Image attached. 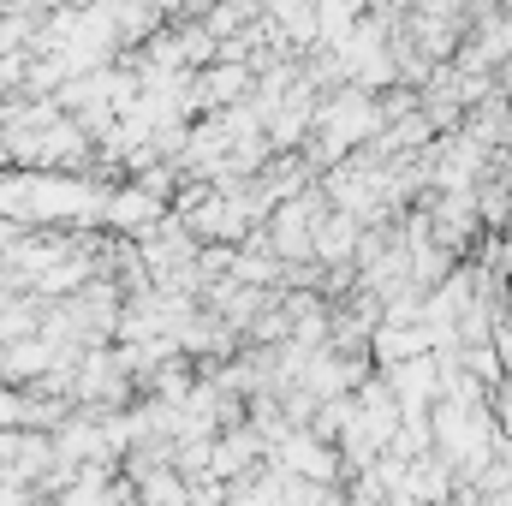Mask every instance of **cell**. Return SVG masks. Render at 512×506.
<instances>
[{
	"instance_id": "1",
	"label": "cell",
	"mask_w": 512,
	"mask_h": 506,
	"mask_svg": "<svg viewBox=\"0 0 512 506\" xmlns=\"http://www.w3.org/2000/svg\"><path fill=\"white\" fill-rule=\"evenodd\" d=\"M310 126L322 137V155L340 161V155H352L358 143H370V137L387 126V114L364 96V90H340V96H328V102L310 114Z\"/></svg>"
},
{
	"instance_id": "2",
	"label": "cell",
	"mask_w": 512,
	"mask_h": 506,
	"mask_svg": "<svg viewBox=\"0 0 512 506\" xmlns=\"http://www.w3.org/2000/svg\"><path fill=\"white\" fill-rule=\"evenodd\" d=\"M316 221H322V197H280V209L268 221V245L286 262H298L316 251Z\"/></svg>"
},
{
	"instance_id": "3",
	"label": "cell",
	"mask_w": 512,
	"mask_h": 506,
	"mask_svg": "<svg viewBox=\"0 0 512 506\" xmlns=\"http://www.w3.org/2000/svg\"><path fill=\"white\" fill-rule=\"evenodd\" d=\"M274 465L280 471H304V477H316V483H334L340 477V465H334V453L322 447V435H280L274 441Z\"/></svg>"
},
{
	"instance_id": "4",
	"label": "cell",
	"mask_w": 512,
	"mask_h": 506,
	"mask_svg": "<svg viewBox=\"0 0 512 506\" xmlns=\"http://www.w3.org/2000/svg\"><path fill=\"white\" fill-rule=\"evenodd\" d=\"M352 24H358V6L352 0H316V42L340 48L352 36Z\"/></svg>"
},
{
	"instance_id": "5",
	"label": "cell",
	"mask_w": 512,
	"mask_h": 506,
	"mask_svg": "<svg viewBox=\"0 0 512 506\" xmlns=\"http://www.w3.org/2000/svg\"><path fill=\"white\" fill-rule=\"evenodd\" d=\"M245 90V72L239 66H221V72H209V84H203V102H233Z\"/></svg>"
}]
</instances>
